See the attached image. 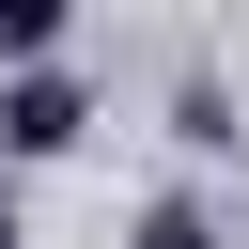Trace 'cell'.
<instances>
[{
	"mask_svg": "<svg viewBox=\"0 0 249 249\" xmlns=\"http://www.w3.org/2000/svg\"><path fill=\"white\" fill-rule=\"evenodd\" d=\"M47 47H62V0H0V62H16V78H31V62H47Z\"/></svg>",
	"mask_w": 249,
	"mask_h": 249,
	"instance_id": "obj_2",
	"label": "cell"
},
{
	"mask_svg": "<svg viewBox=\"0 0 249 249\" xmlns=\"http://www.w3.org/2000/svg\"><path fill=\"white\" fill-rule=\"evenodd\" d=\"M78 124H93V93H78L62 62H31V78H0V156H78Z\"/></svg>",
	"mask_w": 249,
	"mask_h": 249,
	"instance_id": "obj_1",
	"label": "cell"
},
{
	"mask_svg": "<svg viewBox=\"0 0 249 249\" xmlns=\"http://www.w3.org/2000/svg\"><path fill=\"white\" fill-rule=\"evenodd\" d=\"M140 249H218V218L202 202H140Z\"/></svg>",
	"mask_w": 249,
	"mask_h": 249,
	"instance_id": "obj_3",
	"label": "cell"
},
{
	"mask_svg": "<svg viewBox=\"0 0 249 249\" xmlns=\"http://www.w3.org/2000/svg\"><path fill=\"white\" fill-rule=\"evenodd\" d=\"M0 249H16V187H0Z\"/></svg>",
	"mask_w": 249,
	"mask_h": 249,
	"instance_id": "obj_4",
	"label": "cell"
}]
</instances>
